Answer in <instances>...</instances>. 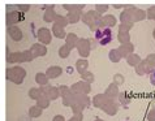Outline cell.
<instances>
[{"instance_id":"cell-1","label":"cell","mask_w":155,"mask_h":121,"mask_svg":"<svg viewBox=\"0 0 155 121\" xmlns=\"http://www.w3.org/2000/svg\"><path fill=\"white\" fill-rule=\"evenodd\" d=\"M95 39L101 46H107L112 41V31L108 28L104 29H98L95 31Z\"/></svg>"},{"instance_id":"cell-2","label":"cell","mask_w":155,"mask_h":121,"mask_svg":"<svg viewBox=\"0 0 155 121\" xmlns=\"http://www.w3.org/2000/svg\"><path fill=\"white\" fill-rule=\"evenodd\" d=\"M150 80H151V83L155 85V72L151 73V77H150Z\"/></svg>"}]
</instances>
